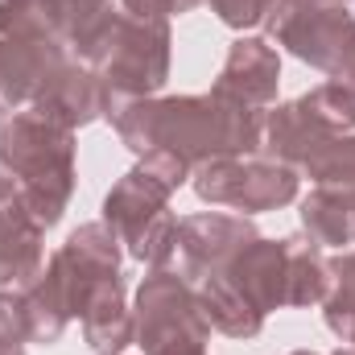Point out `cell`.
Wrapping results in <instances>:
<instances>
[]
</instances>
